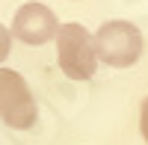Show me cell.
Segmentation results:
<instances>
[{
  "instance_id": "1",
  "label": "cell",
  "mask_w": 148,
  "mask_h": 145,
  "mask_svg": "<svg viewBox=\"0 0 148 145\" xmlns=\"http://www.w3.org/2000/svg\"><path fill=\"white\" fill-rule=\"evenodd\" d=\"M56 62L71 80H92L98 65L95 36L86 33L83 24L68 21L56 33Z\"/></svg>"
},
{
  "instance_id": "2",
  "label": "cell",
  "mask_w": 148,
  "mask_h": 145,
  "mask_svg": "<svg viewBox=\"0 0 148 145\" xmlns=\"http://www.w3.org/2000/svg\"><path fill=\"white\" fill-rule=\"evenodd\" d=\"M98 59H104L113 68H127L142 56V33L130 21H107L95 33Z\"/></svg>"
},
{
  "instance_id": "3",
  "label": "cell",
  "mask_w": 148,
  "mask_h": 145,
  "mask_svg": "<svg viewBox=\"0 0 148 145\" xmlns=\"http://www.w3.org/2000/svg\"><path fill=\"white\" fill-rule=\"evenodd\" d=\"M36 98L18 71L12 68H0V118L15 127V130H27L36 124Z\"/></svg>"
},
{
  "instance_id": "4",
  "label": "cell",
  "mask_w": 148,
  "mask_h": 145,
  "mask_svg": "<svg viewBox=\"0 0 148 145\" xmlns=\"http://www.w3.org/2000/svg\"><path fill=\"white\" fill-rule=\"evenodd\" d=\"M56 33H59L56 15L45 3H24L12 18V36L27 44H45L56 39Z\"/></svg>"
},
{
  "instance_id": "5",
  "label": "cell",
  "mask_w": 148,
  "mask_h": 145,
  "mask_svg": "<svg viewBox=\"0 0 148 145\" xmlns=\"http://www.w3.org/2000/svg\"><path fill=\"white\" fill-rule=\"evenodd\" d=\"M9 44H12V36H9V30L0 24V62L9 56Z\"/></svg>"
},
{
  "instance_id": "6",
  "label": "cell",
  "mask_w": 148,
  "mask_h": 145,
  "mask_svg": "<svg viewBox=\"0 0 148 145\" xmlns=\"http://www.w3.org/2000/svg\"><path fill=\"white\" fill-rule=\"evenodd\" d=\"M139 130H142V139L148 142V98L142 101V110H139Z\"/></svg>"
}]
</instances>
